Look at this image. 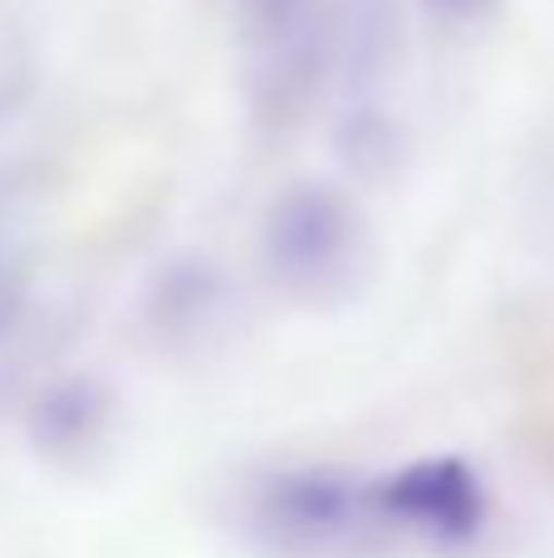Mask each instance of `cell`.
I'll list each match as a JSON object with an SVG mask.
<instances>
[{"label": "cell", "instance_id": "1", "mask_svg": "<svg viewBox=\"0 0 554 558\" xmlns=\"http://www.w3.org/2000/svg\"><path fill=\"white\" fill-rule=\"evenodd\" d=\"M334 5L339 0H231L255 123L290 133L334 88Z\"/></svg>", "mask_w": 554, "mask_h": 558}, {"label": "cell", "instance_id": "2", "mask_svg": "<svg viewBox=\"0 0 554 558\" xmlns=\"http://www.w3.org/2000/svg\"><path fill=\"white\" fill-rule=\"evenodd\" d=\"M369 221L344 186L300 177L265 202L261 260L275 284L294 294H329L363 270Z\"/></svg>", "mask_w": 554, "mask_h": 558}, {"label": "cell", "instance_id": "3", "mask_svg": "<svg viewBox=\"0 0 554 558\" xmlns=\"http://www.w3.org/2000/svg\"><path fill=\"white\" fill-rule=\"evenodd\" d=\"M398 153H402L398 123H393L383 108H373L369 98H359V104L349 108L344 133H339L344 167H349L353 177H363V182H378L383 172H393V167H398Z\"/></svg>", "mask_w": 554, "mask_h": 558}, {"label": "cell", "instance_id": "4", "mask_svg": "<svg viewBox=\"0 0 554 558\" xmlns=\"http://www.w3.org/2000/svg\"><path fill=\"white\" fill-rule=\"evenodd\" d=\"M418 5L427 10L432 20H442V25L467 29V25H486L501 10V0H418Z\"/></svg>", "mask_w": 554, "mask_h": 558}, {"label": "cell", "instance_id": "5", "mask_svg": "<svg viewBox=\"0 0 554 558\" xmlns=\"http://www.w3.org/2000/svg\"><path fill=\"white\" fill-rule=\"evenodd\" d=\"M25 84V54L15 45V29L0 25V104L10 108V88Z\"/></svg>", "mask_w": 554, "mask_h": 558}]
</instances>
